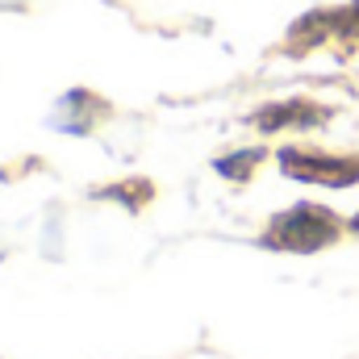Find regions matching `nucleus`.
Returning a JSON list of instances; mask_svg holds the SVG:
<instances>
[{
    "mask_svg": "<svg viewBox=\"0 0 359 359\" xmlns=\"http://www.w3.org/2000/svg\"><path fill=\"white\" fill-rule=\"evenodd\" d=\"M355 230H359V217H355Z\"/></svg>",
    "mask_w": 359,
    "mask_h": 359,
    "instance_id": "obj_4",
    "label": "nucleus"
},
{
    "mask_svg": "<svg viewBox=\"0 0 359 359\" xmlns=\"http://www.w3.org/2000/svg\"><path fill=\"white\" fill-rule=\"evenodd\" d=\"M280 168L292 180H318V184H330V188H343V184L359 180V159H326V155L280 151Z\"/></svg>",
    "mask_w": 359,
    "mask_h": 359,
    "instance_id": "obj_2",
    "label": "nucleus"
},
{
    "mask_svg": "<svg viewBox=\"0 0 359 359\" xmlns=\"http://www.w3.org/2000/svg\"><path fill=\"white\" fill-rule=\"evenodd\" d=\"M322 117V109H313V104H301V100H292V104H271V109H264L255 121L264 126V130H276V126H313Z\"/></svg>",
    "mask_w": 359,
    "mask_h": 359,
    "instance_id": "obj_3",
    "label": "nucleus"
},
{
    "mask_svg": "<svg viewBox=\"0 0 359 359\" xmlns=\"http://www.w3.org/2000/svg\"><path fill=\"white\" fill-rule=\"evenodd\" d=\"M334 238H339V222L318 205L288 209L268 230V247H284V251H318V247H326Z\"/></svg>",
    "mask_w": 359,
    "mask_h": 359,
    "instance_id": "obj_1",
    "label": "nucleus"
}]
</instances>
